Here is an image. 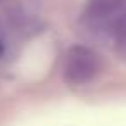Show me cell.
<instances>
[{
	"label": "cell",
	"instance_id": "3957f363",
	"mask_svg": "<svg viewBox=\"0 0 126 126\" xmlns=\"http://www.w3.org/2000/svg\"><path fill=\"white\" fill-rule=\"evenodd\" d=\"M117 42H119V45H121V48H123V52H124V55H126V31L117 38Z\"/></svg>",
	"mask_w": 126,
	"mask_h": 126
},
{
	"label": "cell",
	"instance_id": "7a4b0ae2",
	"mask_svg": "<svg viewBox=\"0 0 126 126\" xmlns=\"http://www.w3.org/2000/svg\"><path fill=\"white\" fill-rule=\"evenodd\" d=\"M97 71H98V59L92 50L85 47L71 48L64 67V76L67 83L85 85L97 74Z\"/></svg>",
	"mask_w": 126,
	"mask_h": 126
},
{
	"label": "cell",
	"instance_id": "277c9868",
	"mask_svg": "<svg viewBox=\"0 0 126 126\" xmlns=\"http://www.w3.org/2000/svg\"><path fill=\"white\" fill-rule=\"evenodd\" d=\"M4 50H5V43H4V40H2V38H0V57H2Z\"/></svg>",
	"mask_w": 126,
	"mask_h": 126
},
{
	"label": "cell",
	"instance_id": "6da1fadb",
	"mask_svg": "<svg viewBox=\"0 0 126 126\" xmlns=\"http://www.w3.org/2000/svg\"><path fill=\"white\" fill-rule=\"evenodd\" d=\"M83 21L117 40L126 31V0H88Z\"/></svg>",
	"mask_w": 126,
	"mask_h": 126
},
{
	"label": "cell",
	"instance_id": "5b68a950",
	"mask_svg": "<svg viewBox=\"0 0 126 126\" xmlns=\"http://www.w3.org/2000/svg\"><path fill=\"white\" fill-rule=\"evenodd\" d=\"M0 2H2V0H0Z\"/></svg>",
	"mask_w": 126,
	"mask_h": 126
}]
</instances>
